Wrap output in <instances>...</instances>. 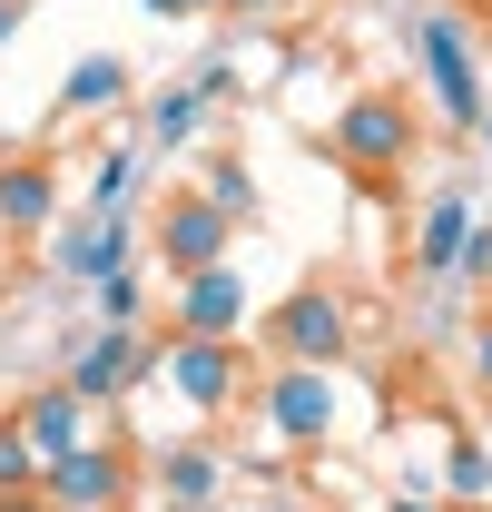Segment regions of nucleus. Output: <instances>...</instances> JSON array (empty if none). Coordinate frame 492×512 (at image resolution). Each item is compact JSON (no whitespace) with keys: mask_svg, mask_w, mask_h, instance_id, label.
<instances>
[{"mask_svg":"<svg viewBox=\"0 0 492 512\" xmlns=\"http://www.w3.org/2000/svg\"><path fill=\"white\" fill-rule=\"evenodd\" d=\"M237 325H246V276H237V266H197V276H178V335L237 345Z\"/></svg>","mask_w":492,"mask_h":512,"instance_id":"obj_9","label":"nucleus"},{"mask_svg":"<svg viewBox=\"0 0 492 512\" xmlns=\"http://www.w3.org/2000/svg\"><path fill=\"white\" fill-rule=\"evenodd\" d=\"M473 128H483V148H492V109H483V119H473Z\"/></svg>","mask_w":492,"mask_h":512,"instance_id":"obj_29","label":"nucleus"},{"mask_svg":"<svg viewBox=\"0 0 492 512\" xmlns=\"http://www.w3.org/2000/svg\"><path fill=\"white\" fill-rule=\"evenodd\" d=\"M217 10H237V20H256V10H276V0H217Z\"/></svg>","mask_w":492,"mask_h":512,"instance_id":"obj_26","label":"nucleus"},{"mask_svg":"<svg viewBox=\"0 0 492 512\" xmlns=\"http://www.w3.org/2000/svg\"><path fill=\"white\" fill-rule=\"evenodd\" d=\"M128 188H138V158L109 148V158H99V197H89V207H99V217H128Z\"/></svg>","mask_w":492,"mask_h":512,"instance_id":"obj_18","label":"nucleus"},{"mask_svg":"<svg viewBox=\"0 0 492 512\" xmlns=\"http://www.w3.org/2000/svg\"><path fill=\"white\" fill-rule=\"evenodd\" d=\"M158 365H168V384H178L197 414H227V404L246 394V355H237V345H207V335L158 345Z\"/></svg>","mask_w":492,"mask_h":512,"instance_id":"obj_7","label":"nucleus"},{"mask_svg":"<svg viewBox=\"0 0 492 512\" xmlns=\"http://www.w3.org/2000/svg\"><path fill=\"white\" fill-rule=\"evenodd\" d=\"M10 424H20V444L40 453V473H50V463H60V453H79V444H99V434H89V404H79V394H69V384H50V394H30V404H20V414H10Z\"/></svg>","mask_w":492,"mask_h":512,"instance_id":"obj_10","label":"nucleus"},{"mask_svg":"<svg viewBox=\"0 0 492 512\" xmlns=\"http://www.w3.org/2000/svg\"><path fill=\"white\" fill-rule=\"evenodd\" d=\"M414 60H424V79H433V99H443V119H453V128L483 119V79H473V40H463V20H424V30H414Z\"/></svg>","mask_w":492,"mask_h":512,"instance_id":"obj_6","label":"nucleus"},{"mask_svg":"<svg viewBox=\"0 0 492 512\" xmlns=\"http://www.w3.org/2000/svg\"><path fill=\"white\" fill-rule=\"evenodd\" d=\"M266 434L276 444H325L335 434V375L325 365H276L266 375Z\"/></svg>","mask_w":492,"mask_h":512,"instance_id":"obj_4","label":"nucleus"},{"mask_svg":"<svg viewBox=\"0 0 492 512\" xmlns=\"http://www.w3.org/2000/svg\"><path fill=\"white\" fill-rule=\"evenodd\" d=\"M453 276H483V286H492V237H483V227L463 237V256H453Z\"/></svg>","mask_w":492,"mask_h":512,"instance_id":"obj_22","label":"nucleus"},{"mask_svg":"<svg viewBox=\"0 0 492 512\" xmlns=\"http://www.w3.org/2000/svg\"><path fill=\"white\" fill-rule=\"evenodd\" d=\"M119 99H128V69L119 60H79L60 79V109H69V119H79V109H119Z\"/></svg>","mask_w":492,"mask_h":512,"instance_id":"obj_15","label":"nucleus"},{"mask_svg":"<svg viewBox=\"0 0 492 512\" xmlns=\"http://www.w3.org/2000/svg\"><path fill=\"white\" fill-rule=\"evenodd\" d=\"M335 158H345V168H365V178L404 168V158H414V109H404L394 89L345 99V119H335Z\"/></svg>","mask_w":492,"mask_h":512,"instance_id":"obj_2","label":"nucleus"},{"mask_svg":"<svg viewBox=\"0 0 492 512\" xmlns=\"http://www.w3.org/2000/svg\"><path fill=\"white\" fill-rule=\"evenodd\" d=\"M443 483H453V503H473V493H492V453H483V444H453V463H443Z\"/></svg>","mask_w":492,"mask_h":512,"instance_id":"obj_19","label":"nucleus"},{"mask_svg":"<svg viewBox=\"0 0 492 512\" xmlns=\"http://www.w3.org/2000/svg\"><path fill=\"white\" fill-rule=\"evenodd\" d=\"M266 345H276L286 365H325V375H335V355L355 345V316H345L335 286H296V296L266 316Z\"/></svg>","mask_w":492,"mask_h":512,"instance_id":"obj_1","label":"nucleus"},{"mask_svg":"<svg viewBox=\"0 0 492 512\" xmlns=\"http://www.w3.org/2000/svg\"><path fill=\"white\" fill-rule=\"evenodd\" d=\"M40 483V453L20 444V424H0V493H30Z\"/></svg>","mask_w":492,"mask_h":512,"instance_id":"obj_20","label":"nucleus"},{"mask_svg":"<svg viewBox=\"0 0 492 512\" xmlns=\"http://www.w3.org/2000/svg\"><path fill=\"white\" fill-rule=\"evenodd\" d=\"M148 10H168V20H187V10H217V0H148Z\"/></svg>","mask_w":492,"mask_h":512,"instance_id":"obj_25","label":"nucleus"},{"mask_svg":"<svg viewBox=\"0 0 492 512\" xmlns=\"http://www.w3.org/2000/svg\"><path fill=\"white\" fill-rule=\"evenodd\" d=\"M60 256H69V276H89V286H99V276H128V217H99V227H79Z\"/></svg>","mask_w":492,"mask_h":512,"instance_id":"obj_14","label":"nucleus"},{"mask_svg":"<svg viewBox=\"0 0 492 512\" xmlns=\"http://www.w3.org/2000/svg\"><path fill=\"white\" fill-rule=\"evenodd\" d=\"M384 512H443V503H424V493H404V503H384Z\"/></svg>","mask_w":492,"mask_h":512,"instance_id":"obj_27","label":"nucleus"},{"mask_svg":"<svg viewBox=\"0 0 492 512\" xmlns=\"http://www.w3.org/2000/svg\"><path fill=\"white\" fill-rule=\"evenodd\" d=\"M138 306H148L138 276H99V316H109V325H138Z\"/></svg>","mask_w":492,"mask_h":512,"instance_id":"obj_21","label":"nucleus"},{"mask_svg":"<svg viewBox=\"0 0 492 512\" xmlns=\"http://www.w3.org/2000/svg\"><path fill=\"white\" fill-rule=\"evenodd\" d=\"M0 512H50V503H40V483H30V493H0Z\"/></svg>","mask_w":492,"mask_h":512,"instance_id":"obj_24","label":"nucleus"},{"mask_svg":"<svg viewBox=\"0 0 492 512\" xmlns=\"http://www.w3.org/2000/svg\"><path fill=\"white\" fill-rule=\"evenodd\" d=\"M40 503L50 512H119L128 503V453L119 444H79L40 473Z\"/></svg>","mask_w":492,"mask_h":512,"instance_id":"obj_3","label":"nucleus"},{"mask_svg":"<svg viewBox=\"0 0 492 512\" xmlns=\"http://www.w3.org/2000/svg\"><path fill=\"white\" fill-rule=\"evenodd\" d=\"M148 365H158V355H148V335H138V325H99V335L69 355V375H60V384L79 394V404H119V394L148 375Z\"/></svg>","mask_w":492,"mask_h":512,"instance_id":"obj_5","label":"nucleus"},{"mask_svg":"<svg viewBox=\"0 0 492 512\" xmlns=\"http://www.w3.org/2000/svg\"><path fill=\"white\" fill-rule=\"evenodd\" d=\"M227 237H237V217H217L197 188L168 197V217H158V256H168L178 276H197V266H227Z\"/></svg>","mask_w":492,"mask_h":512,"instance_id":"obj_8","label":"nucleus"},{"mask_svg":"<svg viewBox=\"0 0 492 512\" xmlns=\"http://www.w3.org/2000/svg\"><path fill=\"white\" fill-rule=\"evenodd\" d=\"M473 384L492 394V316H483V335H473Z\"/></svg>","mask_w":492,"mask_h":512,"instance_id":"obj_23","label":"nucleus"},{"mask_svg":"<svg viewBox=\"0 0 492 512\" xmlns=\"http://www.w3.org/2000/svg\"><path fill=\"white\" fill-rule=\"evenodd\" d=\"M168 493L197 512L207 493H217V453H207V444H178V453H168Z\"/></svg>","mask_w":492,"mask_h":512,"instance_id":"obj_16","label":"nucleus"},{"mask_svg":"<svg viewBox=\"0 0 492 512\" xmlns=\"http://www.w3.org/2000/svg\"><path fill=\"white\" fill-rule=\"evenodd\" d=\"M50 207H60V168H50V158H0V227L40 237Z\"/></svg>","mask_w":492,"mask_h":512,"instance_id":"obj_11","label":"nucleus"},{"mask_svg":"<svg viewBox=\"0 0 492 512\" xmlns=\"http://www.w3.org/2000/svg\"><path fill=\"white\" fill-rule=\"evenodd\" d=\"M463 237H473V207H463V197H433L424 227H414V266H424V276H453Z\"/></svg>","mask_w":492,"mask_h":512,"instance_id":"obj_13","label":"nucleus"},{"mask_svg":"<svg viewBox=\"0 0 492 512\" xmlns=\"http://www.w3.org/2000/svg\"><path fill=\"white\" fill-rule=\"evenodd\" d=\"M217 89H227V69H197V79H178V89H158V99H148V138H158V148L197 138V119H207Z\"/></svg>","mask_w":492,"mask_h":512,"instance_id":"obj_12","label":"nucleus"},{"mask_svg":"<svg viewBox=\"0 0 492 512\" xmlns=\"http://www.w3.org/2000/svg\"><path fill=\"white\" fill-rule=\"evenodd\" d=\"M10 30H20V0H0V40H10Z\"/></svg>","mask_w":492,"mask_h":512,"instance_id":"obj_28","label":"nucleus"},{"mask_svg":"<svg viewBox=\"0 0 492 512\" xmlns=\"http://www.w3.org/2000/svg\"><path fill=\"white\" fill-rule=\"evenodd\" d=\"M197 197H207L217 217H256V178H246L237 158H217V168H207V188H197Z\"/></svg>","mask_w":492,"mask_h":512,"instance_id":"obj_17","label":"nucleus"},{"mask_svg":"<svg viewBox=\"0 0 492 512\" xmlns=\"http://www.w3.org/2000/svg\"><path fill=\"white\" fill-rule=\"evenodd\" d=\"M483 10H492V0H483Z\"/></svg>","mask_w":492,"mask_h":512,"instance_id":"obj_30","label":"nucleus"}]
</instances>
